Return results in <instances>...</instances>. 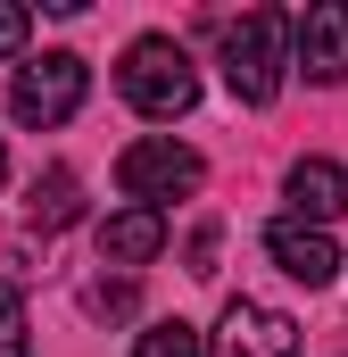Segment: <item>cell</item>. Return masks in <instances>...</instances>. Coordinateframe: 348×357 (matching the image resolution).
I'll return each instance as SVG.
<instances>
[{
	"label": "cell",
	"mask_w": 348,
	"mask_h": 357,
	"mask_svg": "<svg viewBox=\"0 0 348 357\" xmlns=\"http://www.w3.org/2000/svg\"><path fill=\"white\" fill-rule=\"evenodd\" d=\"M116 91H125L150 125H174V116L199 108V67H191V50H182L174 33H141V42H125V59H116Z\"/></svg>",
	"instance_id": "6da1fadb"
},
{
	"label": "cell",
	"mask_w": 348,
	"mask_h": 357,
	"mask_svg": "<svg viewBox=\"0 0 348 357\" xmlns=\"http://www.w3.org/2000/svg\"><path fill=\"white\" fill-rule=\"evenodd\" d=\"M282 84H290V17L249 8L241 25H224V91L241 108H274Z\"/></svg>",
	"instance_id": "7a4b0ae2"
},
{
	"label": "cell",
	"mask_w": 348,
	"mask_h": 357,
	"mask_svg": "<svg viewBox=\"0 0 348 357\" xmlns=\"http://www.w3.org/2000/svg\"><path fill=\"white\" fill-rule=\"evenodd\" d=\"M290 67H307V84H348V0H315L307 17H290Z\"/></svg>",
	"instance_id": "8992f818"
},
{
	"label": "cell",
	"mask_w": 348,
	"mask_h": 357,
	"mask_svg": "<svg viewBox=\"0 0 348 357\" xmlns=\"http://www.w3.org/2000/svg\"><path fill=\"white\" fill-rule=\"evenodd\" d=\"M25 225H42V233L84 225V183H75V167H42V175H33V191H25Z\"/></svg>",
	"instance_id": "30bf717a"
},
{
	"label": "cell",
	"mask_w": 348,
	"mask_h": 357,
	"mask_svg": "<svg viewBox=\"0 0 348 357\" xmlns=\"http://www.w3.org/2000/svg\"><path fill=\"white\" fill-rule=\"evenodd\" d=\"M133 357H199V324H182V316H158V324L133 341Z\"/></svg>",
	"instance_id": "8fae6325"
},
{
	"label": "cell",
	"mask_w": 348,
	"mask_h": 357,
	"mask_svg": "<svg viewBox=\"0 0 348 357\" xmlns=\"http://www.w3.org/2000/svg\"><path fill=\"white\" fill-rule=\"evenodd\" d=\"M0 183H8V142H0Z\"/></svg>",
	"instance_id": "9a60e30c"
},
{
	"label": "cell",
	"mask_w": 348,
	"mask_h": 357,
	"mask_svg": "<svg viewBox=\"0 0 348 357\" xmlns=\"http://www.w3.org/2000/svg\"><path fill=\"white\" fill-rule=\"evenodd\" d=\"M166 250V208H116L100 225V258L108 266H150Z\"/></svg>",
	"instance_id": "9c48e42d"
},
{
	"label": "cell",
	"mask_w": 348,
	"mask_h": 357,
	"mask_svg": "<svg viewBox=\"0 0 348 357\" xmlns=\"http://www.w3.org/2000/svg\"><path fill=\"white\" fill-rule=\"evenodd\" d=\"M25 33H33V8L0 0V59H17V50H25Z\"/></svg>",
	"instance_id": "5bb4252c"
},
{
	"label": "cell",
	"mask_w": 348,
	"mask_h": 357,
	"mask_svg": "<svg viewBox=\"0 0 348 357\" xmlns=\"http://www.w3.org/2000/svg\"><path fill=\"white\" fill-rule=\"evenodd\" d=\"M84 307L91 316H133V282H125V274H116V282L100 274V282H84Z\"/></svg>",
	"instance_id": "4fadbf2b"
},
{
	"label": "cell",
	"mask_w": 348,
	"mask_h": 357,
	"mask_svg": "<svg viewBox=\"0 0 348 357\" xmlns=\"http://www.w3.org/2000/svg\"><path fill=\"white\" fill-rule=\"evenodd\" d=\"M207 175V158L191 150V142H174V133H150V142H125V158H116V191L133 199V208H158V199H182V191H199Z\"/></svg>",
	"instance_id": "277c9868"
},
{
	"label": "cell",
	"mask_w": 348,
	"mask_h": 357,
	"mask_svg": "<svg viewBox=\"0 0 348 357\" xmlns=\"http://www.w3.org/2000/svg\"><path fill=\"white\" fill-rule=\"evenodd\" d=\"M199 357H299V316L274 299H224L216 333H199Z\"/></svg>",
	"instance_id": "5b68a950"
},
{
	"label": "cell",
	"mask_w": 348,
	"mask_h": 357,
	"mask_svg": "<svg viewBox=\"0 0 348 357\" xmlns=\"http://www.w3.org/2000/svg\"><path fill=\"white\" fill-rule=\"evenodd\" d=\"M282 199H290L299 225H332V216H348V167L340 158H299L282 175Z\"/></svg>",
	"instance_id": "ba28073f"
},
{
	"label": "cell",
	"mask_w": 348,
	"mask_h": 357,
	"mask_svg": "<svg viewBox=\"0 0 348 357\" xmlns=\"http://www.w3.org/2000/svg\"><path fill=\"white\" fill-rule=\"evenodd\" d=\"M265 258L290 274V282H307V291H324L332 274H340V241L324 233V225H299V216H274L265 225Z\"/></svg>",
	"instance_id": "52a82bcc"
},
{
	"label": "cell",
	"mask_w": 348,
	"mask_h": 357,
	"mask_svg": "<svg viewBox=\"0 0 348 357\" xmlns=\"http://www.w3.org/2000/svg\"><path fill=\"white\" fill-rule=\"evenodd\" d=\"M0 357H33V324H25V299L8 274H0Z\"/></svg>",
	"instance_id": "7c38bea8"
},
{
	"label": "cell",
	"mask_w": 348,
	"mask_h": 357,
	"mask_svg": "<svg viewBox=\"0 0 348 357\" xmlns=\"http://www.w3.org/2000/svg\"><path fill=\"white\" fill-rule=\"evenodd\" d=\"M84 91H91V67L75 50H42V59H25L8 75V116L33 125V133H50V125H67L84 108Z\"/></svg>",
	"instance_id": "3957f363"
}]
</instances>
